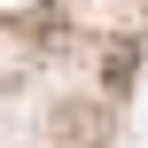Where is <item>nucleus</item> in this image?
I'll return each instance as SVG.
<instances>
[]
</instances>
